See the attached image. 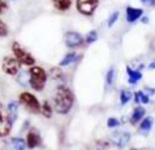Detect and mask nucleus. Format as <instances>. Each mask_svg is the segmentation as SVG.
I'll list each match as a JSON object with an SVG mask.
<instances>
[{
  "label": "nucleus",
  "mask_w": 155,
  "mask_h": 150,
  "mask_svg": "<svg viewBox=\"0 0 155 150\" xmlns=\"http://www.w3.org/2000/svg\"><path fill=\"white\" fill-rule=\"evenodd\" d=\"M53 109L57 114L64 115L70 111L74 104V93L65 85H59L56 87L53 93Z\"/></svg>",
  "instance_id": "f257e3e1"
},
{
  "label": "nucleus",
  "mask_w": 155,
  "mask_h": 150,
  "mask_svg": "<svg viewBox=\"0 0 155 150\" xmlns=\"http://www.w3.org/2000/svg\"><path fill=\"white\" fill-rule=\"evenodd\" d=\"M29 73V85L30 87L36 91L40 92L44 90L46 81H47V73L42 67H38V65H31L28 69Z\"/></svg>",
  "instance_id": "f03ea898"
},
{
  "label": "nucleus",
  "mask_w": 155,
  "mask_h": 150,
  "mask_svg": "<svg viewBox=\"0 0 155 150\" xmlns=\"http://www.w3.org/2000/svg\"><path fill=\"white\" fill-rule=\"evenodd\" d=\"M11 50H12V53L13 56L16 57V59L21 63V65H25V67H31L35 64V58L34 56L28 52L19 42L17 41H13L12 45H11Z\"/></svg>",
  "instance_id": "7ed1b4c3"
},
{
  "label": "nucleus",
  "mask_w": 155,
  "mask_h": 150,
  "mask_svg": "<svg viewBox=\"0 0 155 150\" xmlns=\"http://www.w3.org/2000/svg\"><path fill=\"white\" fill-rule=\"evenodd\" d=\"M18 102L21 105H23L27 111L31 112V114H39L40 109H41V104L39 102V99L30 92H22L18 97Z\"/></svg>",
  "instance_id": "20e7f679"
},
{
  "label": "nucleus",
  "mask_w": 155,
  "mask_h": 150,
  "mask_svg": "<svg viewBox=\"0 0 155 150\" xmlns=\"http://www.w3.org/2000/svg\"><path fill=\"white\" fill-rule=\"evenodd\" d=\"M13 121L10 116V112L7 108L0 103V137H6L10 134L12 129Z\"/></svg>",
  "instance_id": "39448f33"
},
{
  "label": "nucleus",
  "mask_w": 155,
  "mask_h": 150,
  "mask_svg": "<svg viewBox=\"0 0 155 150\" xmlns=\"http://www.w3.org/2000/svg\"><path fill=\"white\" fill-rule=\"evenodd\" d=\"M1 68H2V71L10 76H15L19 73V69H21V63L16 59V57H11V56H5L2 58V62H1Z\"/></svg>",
  "instance_id": "423d86ee"
},
{
  "label": "nucleus",
  "mask_w": 155,
  "mask_h": 150,
  "mask_svg": "<svg viewBox=\"0 0 155 150\" xmlns=\"http://www.w3.org/2000/svg\"><path fill=\"white\" fill-rule=\"evenodd\" d=\"M98 4H99V0H76L75 7L79 13L88 17L94 13V11L98 7Z\"/></svg>",
  "instance_id": "0eeeda50"
},
{
  "label": "nucleus",
  "mask_w": 155,
  "mask_h": 150,
  "mask_svg": "<svg viewBox=\"0 0 155 150\" xmlns=\"http://www.w3.org/2000/svg\"><path fill=\"white\" fill-rule=\"evenodd\" d=\"M64 42L68 47L70 48H75L80 45H82L84 42V38L81 34L76 33V31H67L64 35Z\"/></svg>",
  "instance_id": "6e6552de"
},
{
  "label": "nucleus",
  "mask_w": 155,
  "mask_h": 150,
  "mask_svg": "<svg viewBox=\"0 0 155 150\" xmlns=\"http://www.w3.org/2000/svg\"><path fill=\"white\" fill-rule=\"evenodd\" d=\"M131 139V134L128 132H121V131H117V132H114L111 134V142L113 144H115L116 146L119 148H124L128 144Z\"/></svg>",
  "instance_id": "1a4fd4ad"
},
{
  "label": "nucleus",
  "mask_w": 155,
  "mask_h": 150,
  "mask_svg": "<svg viewBox=\"0 0 155 150\" xmlns=\"http://www.w3.org/2000/svg\"><path fill=\"white\" fill-rule=\"evenodd\" d=\"M25 143H27V148H29V149H34V148L39 146V145L41 144V137H40V133H39L35 128H31V129L27 133Z\"/></svg>",
  "instance_id": "9d476101"
},
{
  "label": "nucleus",
  "mask_w": 155,
  "mask_h": 150,
  "mask_svg": "<svg viewBox=\"0 0 155 150\" xmlns=\"http://www.w3.org/2000/svg\"><path fill=\"white\" fill-rule=\"evenodd\" d=\"M142 16H143V8L132 7V6H127L126 7V21L128 23H134Z\"/></svg>",
  "instance_id": "9b49d317"
},
{
  "label": "nucleus",
  "mask_w": 155,
  "mask_h": 150,
  "mask_svg": "<svg viewBox=\"0 0 155 150\" xmlns=\"http://www.w3.org/2000/svg\"><path fill=\"white\" fill-rule=\"evenodd\" d=\"M126 73H127V75H128V82L132 83V85L137 83V82L142 79V76H143L139 70L131 69L130 67H126Z\"/></svg>",
  "instance_id": "f8f14e48"
},
{
  "label": "nucleus",
  "mask_w": 155,
  "mask_h": 150,
  "mask_svg": "<svg viewBox=\"0 0 155 150\" xmlns=\"http://www.w3.org/2000/svg\"><path fill=\"white\" fill-rule=\"evenodd\" d=\"M144 115H145V109H144L143 106H137V108H134V109H133V112H132V115H131V119H130L131 123H132V125L137 123L138 121H140V120L144 117Z\"/></svg>",
  "instance_id": "ddd939ff"
},
{
  "label": "nucleus",
  "mask_w": 155,
  "mask_h": 150,
  "mask_svg": "<svg viewBox=\"0 0 155 150\" xmlns=\"http://www.w3.org/2000/svg\"><path fill=\"white\" fill-rule=\"evenodd\" d=\"M52 4L54 6V8H57L58 11H68L71 5H73V0H52Z\"/></svg>",
  "instance_id": "4468645a"
},
{
  "label": "nucleus",
  "mask_w": 155,
  "mask_h": 150,
  "mask_svg": "<svg viewBox=\"0 0 155 150\" xmlns=\"http://www.w3.org/2000/svg\"><path fill=\"white\" fill-rule=\"evenodd\" d=\"M27 143L23 138H12L10 140V150H25Z\"/></svg>",
  "instance_id": "2eb2a0df"
},
{
  "label": "nucleus",
  "mask_w": 155,
  "mask_h": 150,
  "mask_svg": "<svg viewBox=\"0 0 155 150\" xmlns=\"http://www.w3.org/2000/svg\"><path fill=\"white\" fill-rule=\"evenodd\" d=\"M52 111H53V108L51 106L50 102H48V100H44L42 104H41L40 112H41L46 119H50V117H52Z\"/></svg>",
  "instance_id": "dca6fc26"
},
{
  "label": "nucleus",
  "mask_w": 155,
  "mask_h": 150,
  "mask_svg": "<svg viewBox=\"0 0 155 150\" xmlns=\"http://www.w3.org/2000/svg\"><path fill=\"white\" fill-rule=\"evenodd\" d=\"M153 123H154V119L151 116H148V117L142 120V122L139 125V129L142 132H149L151 129V127H153Z\"/></svg>",
  "instance_id": "f3484780"
},
{
  "label": "nucleus",
  "mask_w": 155,
  "mask_h": 150,
  "mask_svg": "<svg viewBox=\"0 0 155 150\" xmlns=\"http://www.w3.org/2000/svg\"><path fill=\"white\" fill-rule=\"evenodd\" d=\"M75 60H76V53L75 52H69L62 58V60L59 62V67H67V65L71 64Z\"/></svg>",
  "instance_id": "a211bd4d"
},
{
  "label": "nucleus",
  "mask_w": 155,
  "mask_h": 150,
  "mask_svg": "<svg viewBox=\"0 0 155 150\" xmlns=\"http://www.w3.org/2000/svg\"><path fill=\"white\" fill-rule=\"evenodd\" d=\"M6 108H7L8 112H10V116H11L12 121L15 122L16 119H17V112H18V104H17V102H10Z\"/></svg>",
  "instance_id": "6ab92c4d"
},
{
  "label": "nucleus",
  "mask_w": 155,
  "mask_h": 150,
  "mask_svg": "<svg viewBox=\"0 0 155 150\" xmlns=\"http://www.w3.org/2000/svg\"><path fill=\"white\" fill-rule=\"evenodd\" d=\"M132 98V92L128 91V90H122L121 93H120V103L122 105H125L126 103H128Z\"/></svg>",
  "instance_id": "aec40b11"
},
{
  "label": "nucleus",
  "mask_w": 155,
  "mask_h": 150,
  "mask_svg": "<svg viewBox=\"0 0 155 150\" xmlns=\"http://www.w3.org/2000/svg\"><path fill=\"white\" fill-rule=\"evenodd\" d=\"M17 81L23 86L29 85V73L28 71H19V74L17 76Z\"/></svg>",
  "instance_id": "412c9836"
},
{
  "label": "nucleus",
  "mask_w": 155,
  "mask_h": 150,
  "mask_svg": "<svg viewBox=\"0 0 155 150\" xmlns=\"http://www.w3.org/2000/svg\"><path fill=\"white\" fill-rule=\"evenodd\" d=\"M134 97H136V102L138 103V102H142V103H144V104H148L149 103V96L148 94H145L144 92H142V91H138V92H136V94H134Z\"/></svg>",
  "instance_id": "4be33fe9"
},
{
  "label": "nucleus",
  "mask_w": 155,
  "mask_h": 150,
  "mask_svg": "<svg viewBox=\"0 0 155 150\" xmlns=\"http://www.w3.org/2000/svg\"><path fill=\"white\" fill-rule=\"evenodd\" d=\"M98 39V34H97V31L96 30H90L87 34H86V38H85V41H86V44H93L96 40Z\"/></svg>",
  "instance_id": "5701e85b"
},
{
  "label": "nucleus",
  "mask_w": 155,
  "mask_h": 150,
  "mask_svg": "<svg viewBox=\"0 0 155 150\" xmlns=\"http://www.w3.org/2000/svg\"><path fill=\"white\" fill-rule=\"evenodd\" d=\"M50 75H51V77L54 79V80H57V79H62V77H63V73H62V70H61L59 68H51V70H50Z\"/></svg>",
  "instance_id": "b1692460"
},
{
  "label": "nucleus",
  "mask_w": 155,
  "mask_h": 150,
  "mask_svg": "<svg viewBox=\"0 0 155 150\" xmlns=\"http://www.w3.org/2000/svg\"><path fill=\"white\" fill-rule=\"evenodd\" d=\"M117 18H119V11H114V12L110 15V17L108 18V27L111 28V27L116 23Z\"/></svg>",
  "instance_id": "393cba45"
},
{
  "label": "nucleus",
  "mask_w": 155,
  "mask_h": 150,
  "mask_svg": "<svg viewBox=\"0 0 155 150\" xmlns=\"http://www.w3.org/2000/svg\"><path fill=\"white\" fill-rule=\"evenodd\" d=\"M8 35V28L6 23L0 18V38H5Z\"/></svg>",
  "instance_id": "a878e982"
},
{
  "label": "nucleus",
  "mask_w": 155,
  "mask_h": 150,
  "mask_svg": "<svg viewBox=\"0 0 155 150\" xmlns=\"http://www.w3.org/2000/svg\"><path fill=\"white\" fill-rule=\"evenodd\" d=\"M114 76H115V70L114 68H110L107 73V76H105V80H107V83L108 85H111L113 81H114Z\"/></svg>",
  "instance_id": "bb28decb"
},
{
  "label": "nucleus",
  "mask_w": 155,
  "mask_h": 150,
  "mask_svg": "<svg viewBox=\"0 0 155 150\" xmlns=\"http://www.w3.org/2000/svg\"><path fill=\"white\" fill-rule=\"evenodd\" d=\"M107 125H108L109 128H114V127H117V126L120 125V122H119V120H116L115 117H109L108 121H107Z\"/></svg>",
  "instance_id": "cd10ccee"
},
{
  "label": "nucleus",
  "mask_w": 155,
  "mask_h": 150,
  "mask_svg": "<svg viewBox=\"0 0 155 150\" xmlns=\"http://www.w3.org/2000/svg\"><path fill=\"white\" fill-rule=\"evenodd\" d=\"M8 10V2L6 0H0V15L5 13Z\"/></svg>",
  "instance_id": "c85d7f7f"
},
{
  "label": "nucleus",
  "mask_w": 155,
  "mask_h": 150,
  "mask_svg": "<svg viewBox=\"0 0 155 150\" xmlns=\"http://www.w3.org/2000/svg\"><path fill=\"white\" fill-rule=\"evenodd\" d=\"M145 6H153V0H139Z\"/></svg>",
  "instance_id": "c756f323"
},
{
  "label": "nucleus",
  "mask_w": 155,
  "mask_h": 150,
  "mask_svg": "<svg viewBox=\"0 0 155 150\" xmlns=\"http://www.w3.org/2000/svg\"><path fill=\"white\" fill-rule=\"evenodd\" d=\"M140 22L144 23V24H147V23L149 22V19H148V17H143V16H142V17H140Z\"/></svg>",
  "instance_id": "7c9ffc66"
},
{
  "label": "nucleus",
  "mask_w": 155,
  "mask_h": 150,
  "mask_svg": "<svg viewBox=\"0 0 155 150\" xmlns=\"http://www.w3.org/2000/svg\"><path fill=\"white\" fill-rule=\"evenodd\" d=\"M149 69H155V60H153V62L149 64Z\"/></svg>",
  "instance_id": "2f4dec72"
},
{
  "label": "nucleus",
  "mask_w": 155,
  "mask_h": 150,
  "mask_svg": "<svg viewBox=\"0 0 155 150\" xmlns=\"http://www.w3.org/2000/svg\"><path fill=\"white\" fill-rule=\"evenodd\" d=\"M153 6H155V0H153Z\"/></svg>",
  "instance_id": "473e14b6"
},
{
  "label": "nucleus",
  "mask_w": 155,
  "mask_h": 150,
  "mask_svg": "<svg viewBox=\"0 0 155 150\" xmlns=\"http://www.w3.org/2000/svg\"><path fill=\"white\" fill-rule=\"evenodd\" d=\"M0 150H4V149H2V148H0Z\"/></svg>",
  "instance_id": "72a5a7b5"
},
{
  "label": "nucleus",
  "mask_w": 155,
  "mask_h": 150,
  "mask_svg": "<svg viewBox=\"0 0 155 150\" xmlns=\"http://www.w3.org/2000/svg\"><path fill=\"white\" fill-rule=\"evenodd\" d=\"M131 150H136V149H131Z\"/></svg>",
  "instance_id": "f704fd0d"
},
{
  "label": "nucleus",
  "mask_w": 155,
  "mask_h": 150,
  "mask_svg": "<svg viewBox=\"0 0 155 150\" xmlns=\"http://www.w3.org/2000/svg\"><path fill=\"white\" fill-rule=\"evenodd\" d=\"M97 150H99V149H97Z\"/></svg>",
  "instance_id": "c9c22d12"
}]
</instances>
